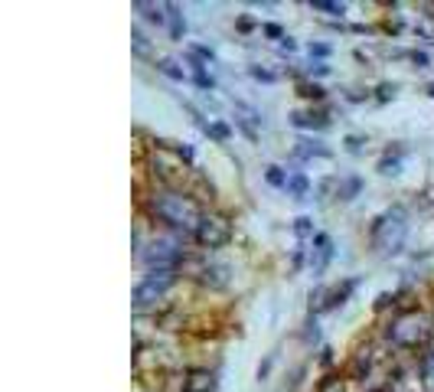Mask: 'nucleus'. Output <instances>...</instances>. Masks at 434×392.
Listing matches in <instances>:
<instances>
[{
    "label": "nucleus",
    "instance_id": "obj_33",
    "mask_svg": "<svg viewBox=\"0 0 434 392\" xmlns=\"http://www.w3.org/2000/svg\"><path fill=\"white\" fill-rule=\"evenodd\" d=\"M294 49H297V43L291 36H284V39H281V53H294Z\"/></svg>",
    "mask_w": 434,
    "mask_h": 392
},
{
    "label": "nucleus",
    "instance_id": "obj_31",
    "mask_svg": "<svg viewBox=\"0 0 434 392\" xmlns=\"http://www.w3.org/2000/svg\"><path fill=\"white\" fill-rule=\"evenodd\" d=\"M307 72H310V75H327V72H330V66H327V62H310Z\"/></svg>",
    "mask_w": 434,
    "mask_h": 392
},
{
    "label": "nucleus",
    "instance_id": "obj_21",
    "mask_svg": "<svg viewBox=\"0 0 434 392\" xmlns=\"http://www.w3.org/2000/svg\"><path fill=\"white\" fill-rule=\"evenodd\" d=\"M287 177H291V173H287L284 167H274V163L264 170V180L271 186H278V190H287Z\"/></svg>",
    "mask_w": 434,
    "mask_h": 392
},
{
    "label": "nucleus",
    "instance_id": "obj_15",
    "mask_svg": "<svg viewBox=\"0 0 434 392\" xmlns=\"http://www.w3.org/2000/svg\"><path fill=\"white\" fill-rule=\"evenodd\" d=\"M310 193V184H307V177L300 170H294L291 177H287V196H294V199H307Z\"/></svg>",
    "mask_w": 434,
    "mask_h": 392
},
{
    "label": "nucleus",
    "instance_id": "obj_27",
    "mask_svg": "<svg viewBox=\"0 0 434 392\" xmlns=\"http://www.w3.org/2000/svg\"><path fill=\"white\" fill-rule=\"evenodd\" d=\"M314 56L323 62V59L330 56V46H327V43H310V59H314Z\"/></svg>",
    "mask_w": 434,
    "mask_h": 392
},
{
    "label": "nucleus",
    "instance_id": "obj_10",
    "mask_svg": "<svg viewBox=\"0 0 434 392\" xmlns=\"http://www.w3.org/2000/svg\"><path fill=\"white\" fill-rule=\"evenodd\" d=\"M183 392H213L216 389V376L209 373V369H190V373H183Z\"/></svg>",
    "mask_w": 434,
    "mask_h": 392
},
{
    "label": "nucleus",
    "instance_id": "obj_24",
    "mask_svg": "<svg viewBox=\"0 0 434 392\" xmlns=\"http://www.w3.org/2000/svg\"><path fill=\"white\" fill-rule=\"evenodd\" d=\"M206 134H213L216 141H228V125H222V121H213V125H206Z\"/></svg>",
    "mask_w": 434,
    "mask_h": 392
},
{
    "label": "nucleus",
    "instance_id": "obj_20",
    "mask_svg": "<svg viewBox=\"0 0 434 392\" xmlns=\"http://www.w3.org/2000/svg\"><path fill=\"white\" fill-rule=\"evenodd\" d=\"M310 10H320V13H327V17H343V13H346V3H336V0H314Z\"/></svg>",
    "mask_w": 434,
    "mask_h": 392
},
{
    "label": "nucleus",
    "instance_id": "obj_13",
    "mask_svg": "<svg viewBox=\"0 0 434 392\" xmlns=\"http://www.w3.org/2000/svg\"><path fill=\"white\" fill-rule=\"evenodd\" d=\"M418 382L422 392H434V350H424L422 363H418Z\"/></svg>",
    "mask_w": 434,
    "mask_h": 392
},
{
    "label": "nucleus",
    "instance_id": "obj_8",
    "mask_svg": "<svg viewBox=\"0 0 434 392\" xmlns=\"http://www.w3.org/2000/svg\"><path fill=\"white\" fill-rule=\"evenodd\" d=\"M228 281H232V275H228V265H219V262H206L203 271H199V285H206V288H228Z\"/></svg>",
    "mask_w": 434,
    "mask_h": 392
},
{
    "label": "nucleus",
    "instance_id": "obj_32",
    "mask_svg": "<svg viewBox=\"0 0 434 392\" xmlns=\"http://www.w3.org/2000/svg\"><path fill=\"white\" fill-rule=\"evenodd\" d=\"M264 36H271V39H284V30H281L278 24H268L264 26Z\"/></svg>",
    "mask_w": 434,
    "mask_h": 392
},
{
    "label": "nucleus",
    "instance_id": "obj_30",
    "mask_svg": "<svg viewBox=\"0 0 434 392\" xmlns=\"http://www.w3.org/2000/svg\"><path fill=\"white\" fill-rule=\"evenodd\" d=\"M251 75H255V79H258V82H274V79H278L274 72H268V69H258V66H251Z\"/></svg>",
    "mask_w": 434,
    "mask_h": 392
},
{
    "label": "nucleus",
    "instance_id": "obj_26",
    "mask_svg": "<svg viewBox=\"0 0 434 392\" xmlns=\"http://www.w3.org/2000/svg\"><path fill=\"white\" fill-rule=\"evenodd\" d=\"M300 95H304V98H314V102H320L327 92H323L320 85H300Z\"/></svg>",
    "mask_w": 434,
    "mask_h": 392
},
{
    "label": "nucleus",
    "instance_id": "obj_4",
    "mask_svg": "<svg viewBox=\"0 0 434 392\" xmlns=\"http://www.w3.org/2000/svg\"><path fill=\"white\" fill-rule=\"evenodd\" d=\"M177 275H180V271H147V275L134 285V291H131V304H134L137 311L154 308V304L177 285Z\"/></svg>",
    "mask_w": 434,
    "mask_h": 392
},
{
    "label": "nucleus",
    "instance_id": "obj_35",
    "mask_svg": "<svg viewBox=\"0 0 434 392\" xmlns=\"http://www.w3.org/2000/svg\"><path fill=\"white\" fill-rule=\"evenodd\" d=\"M411 59H415V66H428V56H424V53H411Z\"/></svg>",
    "mask_w": 434,
    "mask_h": 392
},
{
    "label": "nucleus",
    "instance_id": "obj_34",
    "mask_svg": "<svg viewBox=\"0 0 434 392\" xmlns=\"http://www.w3.org/2000/svg\"><path fill=\"white\" fill-rule=\"evenodd\" d=\"M388 95H395V85H382V89H379V98H382V102H386Z\"/></svg>",
    "mask_w": 434,
    "mask_h": 392
},
{
    "label": "nucleus",
    "instance_id": "obj_23",
    "mask_svg": "<svg viewBox=\"0 0 434 392\" xmlns=\"http://www.w3.org/2000/svg\"><path fill=\"white\" fill-rule=\"evenodd\" d=\"M294 235L297 239H310V235H314V220H310V216H297L294 220Z\"/></svg>",
    "mask_w": 434,
    "mask_h": 392
},
{
    "label": "nucleus",
    "instance_id": "obj_5",
    "mask_svg": "<svg viewBox=\"0 0 434 392\" xmlns=\"http://www.w3.org/2000/svg\"><path fill=\"white\" fill-rule=\"evenodd\" d=\"M150 167H154L157 184L163 186H177V177H186V170H190L177 148H154L150 150Z\"/></svg>",
    "mask_w": 434,
    "mask_h": 392
},
{
    "label": "nucleus",
    "instance_id": "obj_2",
    "mask_svg": "<svg viewBox=\"0 0 434 392\" xmlns=\"http://www.w3.org/2000/svg\"><path fill=\"white\" fill-rule=\"evenodd\" d=\"M431 334H434L431 317L424 311H418V308L395 314L386 327V340L392 346H399V350H418V346H424L431 340Z\"/></svg>",
    "mask_w": 434,
    "mask_h": 392
},
{
    "label": "nucleus",
    "instance_id": "obj_16",
    "mask_svg": "<svg viewBox=\"0 0 434 392\" xmlns=\"http://www.w3.org/2000/svg\"><path fill=\"white\" fill-rule=\"evenodd\" d=\"M401 154H405V148H395V154L388 150L386 157L379 161V173H386V177H395V173H401Z\"/></svg>",
    "mask_w": 434,
    "mask_h": 392
},
{
    "label": "nucleus",
    "instance_id": "obj_36",
    "mask_svg": "<svg viewBox=\"0 0 434 392\" xmlns=\"http://www.w3.org/2000/svg\"><path fill=\"white\" fill-rule=\"evenodd\" d=\"M428 95H431V98H434V82H431V85H428Z\"/></svg>",
    "mask_w": 434,
    "mask_h": 392
},
{
    "label": "nucleus",
    "instance_id": "obj_12",
    "mask_svg": "<svg viewBox=\"0 0 434 392\" xmlns=\"http://www.w3.org/2000/svg\"><path fill=\"white\" fill-rule=\"evenodd\" d=\"M131 10H137L147 24H157V26H163L167 24V7L163 3H147V0H134L131 3Z\"/></svg>",
    "mask_w": 434,
    "mask_h": 392
},
{
    "label": "nucleus",
    "instance_id": "obj_7",
    "mask_svg": "<svg viewBox=\"0 0 434 392\" xmlns=\"http://www.w3.org/2000/svg\"><path fill=\"white\" fill-rule=\"evenodd\" d=\"M330 258H333V239L327 232H317L314 235V249H310V271L323 275L327 265H330Z\"/></svg>",
    "mask_w": 434,
    "mask_h": 392
},
{
    "label": "nucleus",
    "instance_id": "obj_6",
    "mask_svg": "<svg viewBox=\"0 0 434 392\" xmlns=\"http://www.w3.org/2000/svg\"><path fill=\"white\" fill-rule=\"evenodd\" d=\"M193 239L199 249H222V245L232 242V222L226 216H219V213H206L203 220H199V229L193 232Z\"/></svg>",
    "mask_w": 434,
    "mask_h": 392
},
{
    "label": "nucleus",
    "instance_id": "obj_3",
    "mask_svg": "<svg viewBox=\"0 0 434 392\" xmlns=\"http://www.w3.org/2000/svg\"><path fill=\"white\" fill-rule=\"evenodd\" d=\"M405 239H408V213L401 206L386 209L382 216H376L372 229H369V242L382 258H392L405 249Z\"/></svg>",
    "mask_w": 434,
    "mask_h": 392
},
{
    "label": "nucleus",
    "instance_id": "obj_11",
    "mask_svg": "<svg viewBox=\"0 0 434 392\" xmlns=\"http://www.w3.org/2000/svg\"><path fill=\"white\" fill-rule=\"evenodd\" d=\"M294 154L307 161V157H330L333 150L327 148V144H323L320 138H297V141H294Z\"/></svg>",
    "mask_w": 434,
    "mask_h": 392
},
{
    "label": "nucleus",
    "instance_id": "obj_22",
    "mask_svg": "<svg viewBox=\"0 0 434 392\" xmlns=\"http://www.w3.org/2000/svg\"><path fill=\"white\" fill-rule=\"evenodd\" d=\"M131 46H134V53L137 56H150V39L144 33H141V30H131Z\"/></svg>",
    "mask_w": 434,
    "mask_h": 392
},
{
    "label": "nucleus",
    "instance_id": "obj_1",
    "mask_svg": "<svg viewBox=\"0 0 434 392\" xmlns=\"http://www.w3.org/2000/svg\"><path fill=\"white\" fill-rule=\"evenodd\" d=\"M147 213L160 226H167L177 235H193L199 229V220L206 216V209L199 206V199L193 193H186L180 186H150L147 196Z\"/></svg>",
    "mask_w": 434,
    "mask_h": 392
},
{
    "label": "nucleus",
    "instance_id": "obj_18",
    "mask_svg": "<svg viewBox=\"0 0 434 392\" xmlns=\"http://www.w3.org/2000/svg\"><path fill=\"white\" fill-rule=\"evenodd\" d=\"M157 72H163L173 82H186V69H183L177 59H157Z\"/></svg>",
    "mask_w": 434,
    "mask_h": 392
},
{
    "label": "nucleus",
    "instance_id": "obj_29",
    "mask_svg": "<svg viewBox=\"0 0 434 392\" xmlns=\"http://www.w3.org/2000/svg\"><path fill=\"white\" fill-rule=\"evenodd\" d=\"M363 144H365V138H356V134H350V138H346V150H350V154H359V150H363Z\"/></svg>",
    "mask_w": 434,
    "mask_h": 392
},
{
    "label": "nucleus",
    "instance_id": "obj_14",
    "mask_svg": "<svg viewBox=\"0 0 434 392\" xmlns=\"http://www.w3.org/2000/svg\"><path fill=\"white\" fill-rule=\"evenodd\" d=\"M167 7V26H170V39H177L180 43L183 33H186V20H183V13L177 3H163Z\"/></svg>",
    "mask_w": 434,
    "mask_h": 392
},
{
    "label": "nucleus",
    "instance_id": "obj_28",
    "mask_svg": "<svg viewBox=\"0 0 434 392\" xmlns=\"http://www.w3.org/2000/svg\"><path fill=\"white\" fill-rule=\"evenodd\" d=\"M235 125H239L242 131H245V134H248V141H258V131H255V125H251L248 118H235Z\"/></svg>",
    "mask_w": 434,
    "mask_h": 392
},
{
    "label": "nucleus",
    "instance_id": "obj_17",
    "mask_svg": "<svg viewBox=\"0 0 434 392\" xmlns=\"http://www.w3.org/2000/svg\"><path fill=\"white\" fill-rule=\"evenodd\" d=\"M291 125L294 127H327L330 121L323 115H314V112H294V115H291Z\"/></svg>",
    "mask_w": 434,
    "mask_h": 392
},
{
    "label": "nucleus",
    "instance_id": "obj_19",
    "mask_svg": "<svg viewBox=\"0 0 434 392\" xmlns=\"http://www.w3.org/2000/svg\"><path fill=\"white\" fill-rule=\"evenodd\" d=\"M359 190H363V180H359V177H346V180H340V186H336V196H340V199H353V196H359Z\"/></svg>",
    "mask_w": 434,
    "mask_h": 392
},
{
    "label": "nucleus",
    "instance_id": "obj_25",
    "mask_svg": "<svg viewBox=\"0 0 434 392\" xmlns=\"http://www.w3.org/2000/svg\"><path fill=\"white\" fill-rule=\"evenodd\" d=\"M317 392H343V380H336V376H327V380L320 382Z\"/></svg>",
    "mask_w": 434,
    "mask_h": 392
},
{
    "label": "nucleus",
    "instance_id": "obj_9",
    "mask_svg": "<svg viewBox=\"0 0 434 392\" xmlns=\"http://www.w3.org/2000/svg\"><path fill=\"white\" fill-rule=\"evenodd\" d=\"M356 291V281H343L340 288H333V291H317V311H333V308H340V304H346V298Z\"/></svg>",
    "mask_w": 434,
    "mask_h": 392
}]
</instances>
